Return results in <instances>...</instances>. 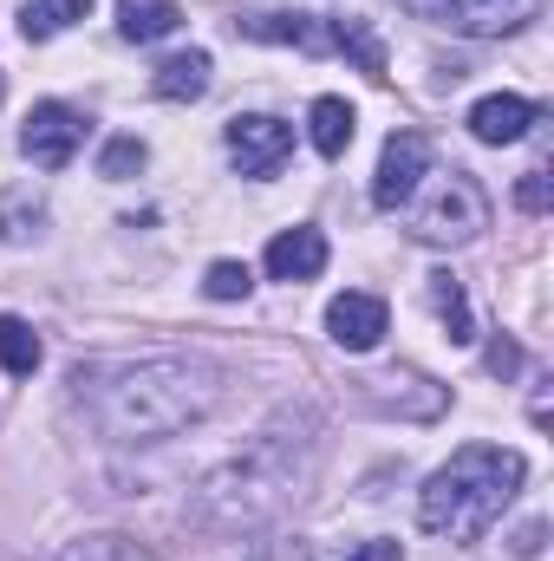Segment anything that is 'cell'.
<instances>
[{
  "mask_svg": "<svg viewBox=\"0 0 554 561\" xmlns=\"http://www.w3.org/2000/svg\"><path fill=\"white\" fill-rule=\"evenodd\" d=\"M72 392L105 444H163L222 405V366L196 353H150L125 366H79Z\"/></svg>",
  "mask_w": 554,
  "mask_h": 561,
  "instance_id": "1",
  "label": "cell"
},
{
  "mask_svg": "<svg viewBox=\"0 0 554 561\" xmlns=\"http://www.w3.org/2000/svg\"><path fill=\"white\" fill-rule=\"evenodd\" d=\"M307 477H313V419L307 412H280L268 431H255V444L242 457L216 463L189 490L183 516L203 536H242V529L275 523L280 510L300 496Z\"/></svg>",
  "mask_w": 554,
  "mask_h": 561,
  "instance_id": "2",
  "label": "cell"
},
{
  "mask_svg": "<svg viewBox=\"0 0 554 561\" xmlns=\"http://www.w3.org/2000/svg\"><path fill=\"white\" fill-rule=\"evenodd\" d=\"M529 477V457L522 450H503V444H463L443 470H430V483L417 490V529L424 536H443V542H476L489 536V523L516 503Z\"/></svg>",
  "mask_w": 554,
  "mask_h": 561,
  "instance_id": "3",
  "label": "cell"
},
{
  "mask_svg": "<svg viewBox=\"0 0 554 561\" xmlns=\"http://www.w3.org/2000/svg\"><path fill=\"white\" fill-rule=\"evenodd\" d=\"M489 229V196L470 170H443L430 183V196L412 209V236L430 242V249H463Z\"/></svg>",
  "mask_w": 554,
  "mask_h": 561,
  "instance_id": "4",
  "label": "cell"
},
{
  "mask_svg": "<svg viewBox=\"0 0 554 561\" xmlns=\"http://www.w3.org/2000/svg\"><path fill=\"white\" fill-rule=\"evenodd\" d=\"M417 20H437L450 33H470V39H496V33H516L542 13V0H405Z\"/></svg>",
  "mask_w": 554,
  "mask_h": 561,
  "instance_id": "5",
  "label": "cell"
},
{
  "mask_svg": "<svg viewBox=\"0 0 554 561\" xmlns=\"http://www.w3.org/2000/svg\"><path fill=\"white\" fill-rule=\"evenodd\" d=\"M79 144H85V118H79L72 105H59V99L33 105L26 125H20V157L39 163V170H66V163L79 157Z\"/></svg>",
  "mask_w": 554,
  "mask_h": 561,
  "instance_id": "6",
  "label": "cell"
},
{
  "mask_svg": "<svg viewBox=\"0 0 554 561\" xmlns=\"http://www.w3.org/2000/svg\"><path fill=\"white\" fill-rule=\"evenodd\" d=\"M424 176H430V138L424 131H392L385 157H379V176H372V203L379 209H412Z\"/></svg>",
  "mask_w": 554,
  "mask_h": 561,
  "instance_id": "7",
  "label": "cell"
},
{
  "mask_svg": "<svg viewBox=\"0 0 554 561\" xmlns=\"http://www.w3.org/2000/svg\"><path fill=\"white\" fill-rule=\"evenodd\" d=\"M222 138H229V157H235L242 176H275L287 163V150H293V125H280L268 112H249V118H229Z\"/></svg>",
  "mask_w": 554,
  "mask_h": 561,
  "instance_id": "8",
  "label": "cell"
},
{
  "mask_svg": "<svg viewBox=\"0 0 554 561\" xmlns=\"http://www.w3.org/2000/svg\"><path fill=\"white\" fill-rule=\"evenodd\" d=\"M235 33H242V39H262V46L339 53V20H326V13H242Z\"/></svg>",
  "mask_w": 554,
  "mask_h": 561,
  "instance_id": "9",
  "label": "cell"
},
{
  "mask_svg": "<svg viewBox=\"0 0 554 561\" xmlns=\"http://www.w3.org/2000/svg\"><path fill=\"white\" fill-rule=\"evenodd\" d=\"M326 333H333V346H346V353H372V346L385 340V300H379V294H359V287L333 294Z\"/></svg>",
  "mask_w": 554,
  "mask_h": 561,
  "instance_id": "10",
  "label": "cell"
},
{
  "mask_svg": "<svg viewBox=\"0 0 554 561\" xmlns=\"http://www.w3.org/2000/svg\"><path fill=\"white\" fill-rule=\"evenodd\" d=\"M366 405L399 412V419H437V412H443V386H430L412 366H392V373L366 379Z\"/></svg>",
  "mask_w": 554,
  "mask_h": 561,
  "instance_id": "11",
  "label": "cell"
},
{
  "mask_svg": "<svg viewBox=\"0 0 554 561\" xmlns=\"http://www.w3.org/2000/svg\"><path fill=\"white\" fill-rule=\"evenodd\" d=\"M535 105L522 99V92H489V99H476L470 105V138L476 144H516L535 131Z\"/></svg>",
  "mask_w": 554,
  "mask_h": 561,
  "instance_id": "12",
  "label": "cell"
},
{
  "mask_svg": "<svg viewBox=\"0 0 554 561\" xmlns=\"http://www.w3.org/2000/svg\"><path fill=\"white\" fill-rule=\"evenodd\" d=\"M320 268H326V236L313 222H293L268 242V275L275 280H313Z\"/></svg>",
  "mask_w": 554,
  "mask_h": 561,
  "instance_id": "13",
  "label": "cell"
},
{
  "mask_svg": "<svg viewBox=\"0 0 554 561\" xmlns=\"http://www.w3.org/2000/svg\"><path fill=\"white\" fill-rule=\"evenodd\" d=\"M209 79H216V59H209L203 46H189V53H170V59L150 72V92L170 99V105H196V99L209 92Z\"/></svg>",
  "mask_w": 554,
  "mask_h": 561,
  "instance_id": "14",
  "label": "cell"
},
{
  "mask_svg": "<svg viewBox=\"0 0 554 561\" xmlns=\"http://www.w3.org/2000/svg\"><path fill=\"white\" fill-rule=\"evenodd\" d=\"M176 26H183L176 0H118V33H125V39H138V46L170 39Z\"/></svg>",
  "mask_w": 554,
  "mask_h": 561,
  "instance_id": "15",
  "label": "cell"
},
{
  "mask_svg": "<svg viewBox=\"0 0 554 561\" xmlns=\"http://www.w3.org/2000/svg\"><path fill=\"white\" fill-rule=\"evenodd\" d=\"M353 125H359V118H353V105H346V99H333V92H326V99H313V112H307V138H313L320 157H346Z\"/></svg>",
  "mask_w": 554,
  "mask_h": 561,
  "instance_id": "16",
  "label": "cell"
},
{
  "mask_svg": "<svg viewBox=\"0 0 554 561\" xmlns=\"http://www.w3.org/2000/svg\"><path fill=\"white\" fill-rule=\"evenodd\" d=\"M424 294H430V307H437V320L450 327V346H470V340H476V320H470V300H463V280L450 275V268H437V275L424 280Z\"/></svg>",
  "mask_w": 554,
  "mask_h": 561,
  "instance_id": "17",
  "label": "cell"
},
{
  "mask_svg": "<svg viewBox=\"0 0 554 561\" xmlns=\"http://www.w3.org/2000/svg\"><path fill=\"white\" fill-rule=\"evenodd\" d=\"M39 359H46L39 333H33L20 313H0V373H7V379H33Z\"/></svg>",
  "mask_w": 554,
  "mask_h": 561,
  "instance_id": "18",
  "label": "cell"
},
{
  "mask_svg": "<svg viewBox=\"0 0 554 561\" xmlns=\"http://www.w3.org/2000/svg\"><path fill=\"white\" fill-rule=\"evenodd\" d=\"M85 13H92V0H26L20 7V33L26 39H53V33H66Z\"/></svg>",
  "mask_w": 554,
  "mask_h": 561,
  "instance_id": "19",
  "label": "cell"
},
{
  "mask_svg": "<svg viewBox=\"0 0 554 561\" xmlns=\"http://www.w3.org/2000/svg\"><path fill=\"white\" fill-rule=\"evenodd\" d=\"M59 561H157V556L138 549L131 536H85V542H72Z\"/></svg>",
  "mask_w": 554,
  "mask_h": 561,
  "instance_id": "20",
  "label": "cell"
},
{
  "mask_svg": "<svg viewBox=\"0 0 554 561\" xmlns=\"http://www.w3.org/2000/svg\"><path fill=\"white\" fill-rule=\"evenodd\" d=\"M26 203H39V196L13 190V196L0 203V242H26V236H39V216H46V209H33V216H26Z\"/></svg>",
  "mask_w": 554,
  "mask_h": 561,
  "instance_id": "21",
  "label": "cell"
},
{
  "mask_svg": "<svg viewBox=\"0 0 554 561\" xmlns=\"http://www.w3.org/2000/svg\"><path fill=\"white\" fill-rule=\"evenodd\" d=\"M249 287H255L249 262H216V268L203 275V294H209V300H242Z\"/></svg>",
  "mask_w": 554,
  "mask_h": 561,
  "instance_id": "22",
  "label": "cell"
},
{
  "mask_svg": "<svg viewBox=\"0 0 554 561\" xmlns=\"http://www.w3.org/2000/svg\"><path fill=\"white\" fill-rule=\"evenodd\" d=\"M131 170H143V138H112V144H105V157H99V176L125 183Z\"/></svg>",
  "mask_w": 554,
  "mask_h": 561,
  "instance_id": "23",
  "label": "cell"
},
{
  "mask_svg": "<svg viewBox=\"0 0 554 561\" xmlns=\"http://www.w3.org/2000/svg\"><path fill=\"white\" fill-rule=\"evenodd\" d=\"M516 203L529 209V216H549V203H554V176L535 163V170H522V183H516Z\"/></svg>",
  "mask_w": 554,
  "mask_h": 561,
  "instance_id": "24",
  "label": "cell"
},
{
  "mask_svg": "<svg viewBox=\"0 0 554 561\" xmlns=\"http://www.w3.org/2000/svg\"><path fill=\"white\" fill-rule=\"evenodd\" d=\"M489 373H496V379H516V373H522V346L496 333V340H489Z\"/></svg>",
  "mask_w": 554,
  "mask_h": 561,
  "instance_id": "25",
  "label": "cell"
},
{
  "mask_svg": "<svg viewBox=\"0 0 554 561\" xmlns=\"http://www.w3.org/2000/svg\"><path fill=\"white\" fill-rule=\"evenodd\" d=\"M249 561H313V549L293 536V542H262V549H255Z\"/></svg>",
  "mask_w": 554,
  "mask_h": 561,
  "instance_id": "26",
  "label": "cell"
},
{
  "mask_svg": "<svg viewBox=\"0 0 554 561\" xmlns=\"http://www.w3.org/2000/svg\"><path fill=\"white\" fill-rule=\"evenodd\" d=\"M346 561H405V549L379 536V542H359V549H353V556H346Z\"/></svg>",
  "mask_w": 554,
  "mask_h": 561,
  "instance_id": "27",
  "label": "cell"
},
{
  "mask_svg": "<svg viewBox=\"0 0 554 561\" xmlns=\"http://www.w3.org/2000/svg\"><path fill=\"white\" fill-rule=\"evenodd\" d=\"M542 542H549V523H529V529L516 536V556H542Z\"/></svg>",
  "mask_w": 554,
  "mask_h": 561,
  "instance_id": "28",
  "label": "cell"
}]
</instances>
